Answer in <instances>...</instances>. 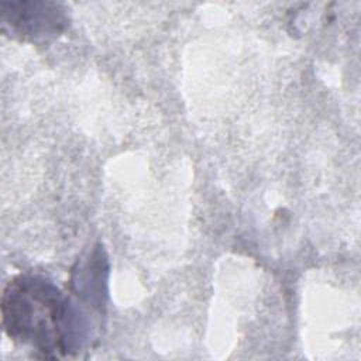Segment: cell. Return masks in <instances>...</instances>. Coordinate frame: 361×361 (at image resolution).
Masks as SVG:
<instances>
[{
	"mask_svg": "<svg viewBox=\"0 0 361 361\" xmlns=\"http://www.w3.org/2000/svg\"><path fill=\"white\" fill-rule=\"evenodd\" d=\"M1 316L10 338L41 351H65L76 340L68 300L44 278L21 275L10 281L1 298Z\"/></svg>",
	"mask_w": 361,
	"mask_h": 361,
	"instance_id": "obj_1",
	"label": "cell"
},
{
	"mask_svg": "<svg viewBox=\"0 0 361 361\" xmlns=\"http://www.w3.org/2000/svg\"><path fill=\"white\" fill-rule=\"evenodd\" d=\"M3 24L23 37L55 34L63 23L62 13L49 3H3Z\"/></svg>",
	"mask_w": 361,
	"mask_h": 361,
	"instance_id": "obj_2",
	"label": "cell"
}]
</instances>
